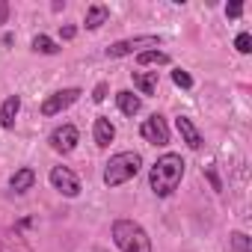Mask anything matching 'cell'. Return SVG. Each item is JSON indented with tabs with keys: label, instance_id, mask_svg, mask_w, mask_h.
<instances>
[{
	"label": "cell",
	"instance_id": "2",
	"mask_svg": "<svg viewBox=\"0 0 252 252\" xmlns=\"http://www.w3.org/2000/svg\"><path fill=\"white\" fill-rule=\"evenodd\" d=\"M110 234H113V243L119 246V252H152L149 231L134 220H116Z\"/></svg>",
	"mask_w": 252,
	"mask_h": 252
},
{
	"label": "cell",
	"instance_id": "16",
	"mask_svg": "<svg viewBox=\"0 0 252 252\" xmlns=\"http://www.w3.org/2000/svg\"><path fill=\"white\" fill-rule=\"evenodd\" d=\"M30 48L36 51V54H45V57H54V54H60L63 48L51 39V36H45V33H39V36H33V42H30Z\"/></svg>",
	"mask_w": 252,
	"mask_h": 252
},
{
	"label": "cell",
	"instance_id": "17",
	"mask_svg": "<svg viewBox=\"0 0 252 252\" xmlns=\"http://www.w3.org/2000/svg\"><path fill=\"white\" fill-rule=\"evenodd\" d=\"M137 65H169V54L166 51H143V54H137Z\"/></svg>",
	"mask_w": 252,
	"mask_h": 252
},
{
	"label": "cell",
	"instance_id": "22",
	"mask_svg": "<svg viewBox=\"0 0 252 252\" xmlns=\"http://www.w3.org/2000/svg\"><path fill=\"white\" fill-rule=\"evenodd\" d=\"M107 92H110V83L101 80V83L92 89V101H95V104H104V101H107Z\"/></svg>",
	"mask_w": 252,
	"mask_h": 252
},
{
	"label": "cell",
	"instance_id": "13",
	"mask_svg": "<svg viewBox=\"0 0 252 252\" xmlns=\"http://www.w3.org/2000/svg\"><path fill=\"white\" fill-rule=\"evenodd\" d=\"M107 21H110V6H104V3H92V6L86 9V21H83V27H86V30H101Z\"/></svg>",
	"mask_w": 252,
	"mask_h": 252
},
{
	"label": "cell",
	"instance_id": "23",
	"mask_svg": "<svg viewBox=\"0 0 252 252\" xmlns=\"http://www.w3.org/2000/svg\"><path fill=\"white\" fill-rule=\"evenodd\" d=\"M243 15V3L234 0V3H225V18H240Z\"/></svg>",
	"mask_w": 252,
	"mask_h": 252
},
{
	"label": "cell",
	"instance_id": "21",
	"mask_svg": "<svg viewBox=\"0 0 252 252\" xmlns=\"http://www.w3.org/2000/svg\"><path fill=\"white\" fill-rule=\"evenodd\" d=\"M234 48H237V54H249V51H252V36H249V33H237Z\"/></svg>",
	"mask_w": 252,
	"mask_h": 252
},
{
	"label": "cell",
	"instance_id": "20",
	"mask_svg": "<svg viewBox=\"0 0 252 252\" xmlns=\"http://www.w3.org/2000/svg\"><path fill=\"white\" fill-rule=\"evenodd\" d=\"M172 83L181 86V89H193V77H190L184 68H172Z\"/></svg>",
	"mask_w": 252,
	"mask_h": 252
},
{
	"label": "cell",
	"instance_id": "1",
	"mask_svg": "<svg viewBox=\"0 0 252 252\" xmlns=\"http://www.w3.org/2000/svg\"><path fill=\"white\" fill-rule=\"evenodd\" d=\"M184 172H187V160H184L181 155H175V152L160 155V158L152 163V169H149V187H152V193H155L158 199H169V196L178 190Z\"/></svg>",
	"mask_w": 252,
	"mask_h": 252
},
{
	"label": "cell",
	"instance_id": "5",
	"mask_svg": "<svg viewBox=\"0 0 252 252\" xmlns=\"http://www.w3.org/2000/svg\"><path fill=\"white\" fill-rule=\"evenodd\" d=\"M83 95V89L80 86H68V89H57V92H51L45 101H42V107H39V113L45 116V119H51V116H60L63 110H68L71 104H77V98Z\"/></svg>",
	"mask_w": 252,
	"mask_h": 252
},
{
	"label": "cell",
	"instance_id": "3",
	"mask_svg": "<svg viewBox=\"0 0 252 252\" xmlns=\"http://www.w3.org/2000/svg\"><path fill=\"white\" fill-rule=\"evenodd\" d=\"M140 169H143V158L137 152H119L104 166V184L107 187H122V184H128L131 178H137Z\"/></svg>",
	"mask_w": 252,
	"mask_h": 252
},
{
	"label": "cell",
	"instance_id": "25",
	"mask_svg": "<svg viewBox=\"0 0 252 252\" xmlns=\"http://www.w3.org/2000/svg\"><path fill=\"white\" fill-rule=\"evenodd\" d=\"M6 21H9V3L0 0V24H6Z\"/></svg>",
	"mask_w": 252,
	"mask_h": 252
},
{
	"label": "cell",
	"instance_id": "4",
	"mask_svg": "<svg viewBox=\"0 0 252 252\" xmlns=\"http://www.w3.org/2000/svg\"><path fill=\"white\" fill-rule=\"evenodd\" d=\"M160 36L158 33H149V36H131V39H119L107 48V57L110 60H122V57H131V54H143V51H158L160 48Z\"/></svg>",
	"mask_w": 252,
	"mask_h": 252
},
{
	"label": "cell",
	"instance_id": "12",
	"mask_svg": "<svg viewBox=\"0 0 252 252\" xmlns=\"http://www.w3.org/2000/svg\"><path fill=\"white\" fill-rule=\"evenodd\" d=\"M116 104H119V110L125 113V116H137L140 110H143V98L140 95H134L131 89H122V92H116Z\"/></svg>",
	"mask_w": 252,
	"mask_h": 252
},
{
	"label": "cell",
	"instance_id": "15",
	"mask_svg": "<svg viewBox=\"0 0 252 252\" xmlns=\"http://www.w3.org/2000/svg\"><path fill=\"white\" fill-rule=\"evenodd\" d=\"M131 80L140 89V95H155L158 92V71H131Z\"/></svg>",
	"mask_w": 252,
	"mask_h": 252
},
{
	"label": "cell",
	"instance_id": "11",
	"mask_svg": "<svg viewBox=\"0 0 252 252\" xmlns=\"http://www.w3.org/2000/svg\"><path fill=\"white\" fill-rule=\"evenodd\" d=\"M18 113H21V95H6V101L0 104V128L12 131Z\"/></svg>",
	"mask_w": 252,
	"mask_h": 252
},
{
	"label": "cell",
	"instance_id": "8",
	"mask_svg": "<svg viewBox=\"0 0 252 252\" xmlns=\"http://www.w3.org/2000/svg\"><path fill=\"white\" fill-rule=\"evenodd\" d=\"M48 143H51V149L57 155H71L77 149V143H80V131L74 128V125H60V128L51 131Z\"/></svg>",
	"mask_w": 252,
	"mask_h": 252
},
{
	"label": "cell",
	"instance_id": "9",
	"mask_svg": "<svg viewBox=\"0 0 252 252\" xmlns=\"http://www.w3.org/2000/svg\"><path fill=\"white\" fill-rule=\"evenodd\" d=\"M175 128H178L181 140L187 143V149L199 152V149L205 146V140H202V134H199V128L193 125V119H190V116H178V119H175Z\"/></svg>",
	"mask_w": 252,
	"mask_h": 252
},
{
	"label": "cell",
	"instance_id": "19",
	"mask_svg": "<svg viewBox=\"0 0 252 252\" xmlns=\"http://www.w3.org/2000/svg\"><path fill=\"white\" fill-rule=\"evenodd\" d=\"M205 178H208V184H211L214 193H222V181H220V175H217V163H208V166H205Z\"/></svg>",
	"mask_w": 252,
	"mask_h": 252
},
{
	"label": "cell",
	"instance_id": "14",
	"mask_svg": "<svg viewBox=\"0 0 252 252\" xmlns=\"http://www.w3.org/2000/svg\"><path fill=\"white\" fill-rule=\"evenodd\" d=\"M33 184H36V169H30V166L15 169L12 178H9V187L15 193H27V190H33Z\"/></svg>",
	"mask_w": 252,
	"mask_h": 252
},
{
	"label": "cell",
	"instance_id": "7",
	"mask_svg": "<svg viewBox=\"0 0 252 252\" xmlns=\"http://www.w3.org/2000/svg\"><path fill=\"white\" fill-rule=\"evenodd\" d=\"M140 134L149 146H169V128H166V119L160 113H152L149 119H143Z\"/></svg>",
	"mask_w": 252,
	"mask_h": 252
},
{
	"label": "cell",
	"instance_id": "10",
	"mask_svg": "<svg viewBox=\"0 0 252 252\" xmlns=\"http://www.w3.org/2000/svg\"><path fill=\"white\" fill-rule=\"evenodd\" d=\"M92 140L98 149H110V143L116 140V125L107 119V116H98L95 125H92Z\"/></svg>",
	"mask_w": 252,
	"mask_h": 252
},
{
	"label": "cell",
	"instance_id": "6",
	"mask_svg": "<svg viewBox=\"0 0 252 252\" xmlns=\"http://www.w3.org/2000/svg\"><path fill=\"white\" fill-rule=\"evenodd\" d=\"M48 178H51V187H54L57 193H63L65 199H77L80 190H83V187H80V178H77L68 166H54Z\"/></svg>",
	"mask_w": 252,
	"mask_h": 252
},
{
	"label": "cell",
	"instance_id": "18",
	"mask_svg": "<svg viewBox=\"0 0 252 252\" xmlns=\"http://www.w3.org/2000/svg\"><path fill=\"white\" fill-rule=\"evenodd\" d=\"M231 252H252V237L246 231H234L231 234Z\"/></svg>",
	"mask_w": 252,
	"mask_h": 252
},
{
	"label": "cell",
	"instance_id": "24",
	"mask_svg": "<svg viewBox=\"0 0 252 252\" xmlns=\"http://www.w3.org/2000/svg\"><path fill=\"white\" fill-rule=\"evenodd\" d=\"M60 36H63L65 42H71V39L77 36V27H71V24H65V27H60Z\"/></svg>",
	"mask_w": 252,
	"mask_h": 252
}]
</instances>
